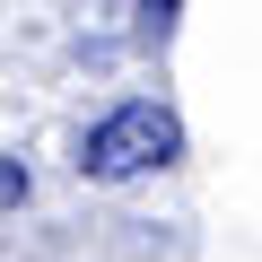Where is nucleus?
<instances>
[{"label":"nucleus","instance_id":"nucleus-1","mask_svg":"<svg viewBox=\"0 0 262 262\" xmlns=\"http://www.w3.org/2000/svg\"><path fill=\"white\" fill-rule=\"evenodd\" d=\"M175 158H184V122L158 96H122L114 114L88 122V140H79V175L88 184H131V175H158Z\"/></svg>","mask_w":262,"mask_h":262},{"label":"nucleus","instance_id":"nucleus-2","mask_svg":"<svg viewBox=\"0 0 262 262\" xmlns=\"http://www.w3.org/2000/svg\"><path fill=\"white\" fill-rule=\"evenodd\" d=\"M18 201H27V166H18V158H0V210H18Z\"/></svg>","mask_w":262,"mask_h":262}]
</instances>
